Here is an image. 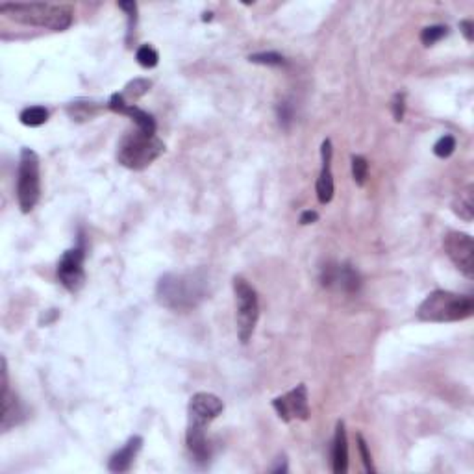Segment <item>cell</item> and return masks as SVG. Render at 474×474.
Masks as SVG:
<instances>
[{
    "instance_id": "f546056e",
    "label": "cell",
    "mask_w": 474,
    "mask_h": 474,
    "mask_svg": "<svg viewBox=\"0 0 474 474\" xmlns=\"http://www.w3.org/2000/svg\"><path fill=\"white\" fill-rule=\"evenodd\" d=\"M317 219H319L317 211L306 209V211H302V215H300V224H313L317 223Z\"/></svg>"
},
{
    "instance_id": "7a4b0ae2",
    "label": "cell",
    "mask_w": 474,
    "mask_h": 474,
    "mask_svg": "<svg viewBox=\"0 0 474 474\" xmlns=\"http://www.w3.org/2000/svg\"><path fill=\"white\" fill-rule=\"evenodd\" d=\"M0 11L11 21L54 32L67 30L73 25L74 15L69 6L45 2H4L0 4Z\"/></svg>"
},
{
    "instance_id": "603a6c76",
    "label": "cell",
    "mask_w": 474,
    "mask_h": 474,
    "mask_svg": "<svg viewBox=\"0 0 474 474\" xmlns=\"http://www.w3.org/2000/svg\"><path fill=\"white\" fill-rule=\"evenodd\" d=\"M454 151H456V137L448 136V134L443 137H439L438 143L433 145V154L438 158H443V160L448 156H452Z\"/></svg>"
},
{
    "instance_id": "8992f818",
    "label": "cell",
    "mask_w": 474,
    "mask_h": 474,
    "mask_svg": "<svg viewBox=\"0 0 474 474\" xmlns=\"http://www.w3.org/2000/svg\"><path fill=\"white\" fill-rule=\"evenodd\" d=\"M234 293H235V319H237V335L241 343H249L254 334L256 324L260 319V300L254 287L243 277L234 278Z\"/></svg>"
},
{
    "instance_id": "2e32d148",
    "label": "cell",
    "mask_w": 474,
    "mask_h": 474,
    "mask_svg": "<svg viewBox=\"0 0 474 474\" xmlns=\"http://www.w3.org/2000/svg\"><path fill=\"white\" fill-rule=\"evenodd\" d=\"M454 214L458 215L459 219H463L465 223H470L474 219V186L469 183L463 189H459L456 198L452 202Z\"/></svg>"
},
{
    "instance_id": "e0dca14e",
    "label": "cell",
    "mask_w": 474,
    "mask_h": 474,
    "mask_svg": "<svg viewBox=\"0 0 474 474\" xmlns=\"http://www.w3.org/2000/svg\"><path fill=\"white\" fill-rule=\"evenodd\" d=\"M100 111V104L93 102V100L89 99H78L71 102L67 106V113L69 117L76 123H84V120H91L95 115Z\"/></svg>"
},
{
    "instance_id": "1f68e13d",
    "label": "cell",
    "mask_w": 474,
    "mask_h": 474,
    "mask_svg": "<svg viewBox=\"0 0 474 474\" xmlns=\"http://www.w3.org/2000/svg\"><path fill=\"white\" fill-rule=\"evenodd\" d=\"M211 17H214V13H211V11H206L202 17V21H211Z\"/></svg>"
},
{
    "instance_id": "7c38bea8",
    "label": "cell",
    "mask_w": 474,
    "mask_h": 474,
    "mask_svg": "<svg viewBox=\"0 0 474 474\" xmlns=\"http://www.w3.org/2000/svg\"><path fill=\"white\" fill-rule=\"evenodd\" d=\"M332 141L324 139L323 146H321V158H323V167L319 172L317 178V198L321 204H330L334 198V174H332Z\"/></svg>"
},
{
    "instance_id": "5b68a950",
    "label": "cell",
    "mask_w": 474,
    "mask_h": 474,
    "mask_svg": "<svg viewBox=\"0 0 474 474\" xmlns=\"http://www.w3.org/2000/svg\"><path fill=\"white\" fill-rule=\"evenodd\" d=\"M41 198V165L32 148H22L17 167V202L22 214L36 208Z\"/></svg>"
},
{
    "instance_id": "83f0119b",
    "label": "cell",
    "mask_w": 474,
    "mask_h": 474,
    "mask_svg": "<svg viewBox=\"0 0 474 474\" xmlns=\"http://www.w3.org/2000/svg\"><path fill=\"white\" fill-rule=\"evenodd\" d=\"M391 110H393V117H395V120L400 123V120L404 119V111H406V95L396 93L395 99H393V106H391Z\"/></svg>"
},
{
    "instance_id": "52a82bcc",
    "label": "cell",
    "mask_w": 474,
    "mask_h": 474,
    "mask_svg": "<svg viewBox=\"0 0 474 474\" xmlns=\"http://www.w3.org/2000/svg\"><path fill=\"white\" fill-rule=\"evenodd\" d=\"M85 245L84 237L80 235L78 245L74 249H69L63 252L62 260L57 261V280L62 281V286L71 293L80 291L85 284Z\"/></svg>"
},
{
    "instance_id": "9c48e42d",
    "label": "cell",
    "mask_w": 474,
    "mask_h": 474,
    "mask_svg": "<svg viewBox=\"0 0 474 474\" xmlns=\"http://www.w3.org/2000/svg\"><path fill=\"white\" fill-rule=\"evenodd\" d=\"M224 410V404L214 393H197L191 396L188 407V430H200L206 432L209 422L219 417Z\"/></svg>"
},
{
    "instance_id": "30bf717a",
    "label": "cell",
    "mask_w": 474,
    "mask_h": 474,
    "mask_svg": "<svg viewBox=\"0 0 474 474\" xmlns=\"http://www.w3.org/2000/svg\"><path fill=\"white\" fill-rule=\"evenodd\" d=\"M272 407L277 410L278 417L284 422L291 421H307L309 419V400H307V387L298 384L286 395L277 396L272 400Z\"/></svg>"
},
{
    "instance_id": "484cf974",
    "label": "cell",
    "mask_w": 474,
    "mask_h": 474,
    "mask_svg": "<svg viewBox=\"0 0 474 474\" xmlns=\"http://www.w3.org/2000/svg\"><path fill=\"white\" fill-rule=\"evenodd\" d=\"M358 450H360V456H361V461H363V467L367 473H375V467H372V456H370L369 452V445H367V441L363 439V435H360L358 433Z\"/></svg>"
},
{
    "instance_id": "9a60e30c",
    "label": "cell",
    "mask_w": 474,
    "mask_h": 474,
    "mask_svg": "<svg viewBox=\"0 0 474 474\" xmlns=\"http://www.w3.org/2000/svg\"><path fill=\"white\" fill-rule=\"evenodd\" d=\"M332 470L335 474H344L349 470V441L343 421L337 422L332 441Z\"/></svg>"
},
{
    "instance_id": "ba28073f",
    "label": "cell",
    "mask_w": 474,
    "mask_h": 474,
    "mask_svg": "<svg viewBox=\"0 0 474 474\" xmlns=\"http://www.w3.org/2000/svg\"><path fill=\"white\" fill-rule=\"evenodd\" d=\"M447 256L465 278H474V241L463 232H448L443 239Z\"/></svg>"
},
{
    "instance_id": "7402d4cb",
    "label": "cell",
    "mask_w": 474,
    "mask_h": 474,
    "mask_svg": "<svg viewBox=\"0 0 474 474\" xmlns=\"http://www.w3.org/2000/svg\"><path fill=\"white\" fill-rule=\"evenodd\" d=\"M369 176V162L363 156H352V178L358 186H365Z\"/></svg>"
},
{
    "instance_id": "f1b7e54d",
    "label": "cell",
    "mask_w": 474,
    "mask_h": 474,
    "mask_svg": "<svg viewBox=\"0 0 474 474\" xmlns=\"http://www.w3.org/2000/svg\"><path fill=\"white\" fill-rule=\"evenodd\" d=\"M459 30H461V34L465 36V39L467 41H473L474 39V25L473 21H469V19H465V21L459 22Z\"/></svg>"
},
{
    "instance_id": "6da1fadb",
    "label": "cell",
    "mask_w": 474,
    "mask_h": 474,
    "mask_svg": "<svg viewBox=\"0 0 474 474\" xmlns=\"http://www.w3.org/2000/svg\"><path fill=\"white\" fill-rule=\"evenodd\" d=\"M209 274L204 269L167 272L158 280L156 300L171 312L186 313L208 298Z\"/></svg>"
},
{
    "instance_id": "8fae6325",
    "label": "cell",
    "mask_w": 474,
    "mask_h": 474,
    "mask_svg": "<svg viewBox=\"0 0 474 474\" xmlns=\"http://www.w3.org/2000/svg\"><path fill=\"white\" fill-rule=\"evenodd\" d=\"M321 284L332 291L354 295V293L360 291L361 277L360 272L349 263H328V265L323 267Z\"/></svg>"
},
{
    "instance_id": "4fadbf2b",
    "label": "cell",
    "mask_w": 474,
    "mask_h": 474,
    "mask_svg": "<svg viewBox=\"0 0 474 474\" xmlns=\"http://www.w3.org/2000/svg\"><path fill=\"white\" fill-rule=\"evenodd\" d=\"M108 108L115 113H123L128 115L134 123H136V128L143 132H148V134H156V120L152 117L151 113H146L145 110H141L137 108L136 104H128L125 99H123V95L115 93L111 95L110 102H108Z\"/></svg>"
},
{
    "instance_id": "cb8c5ba5",
    "label": "cell",
    "mask_w": 474,
    "mask_h": 474,
    "mask_svg": "<svg viewBox=\"0 0 474 474\" xmlns=\"http://www.w3.org/2000/svg\"><path fill=\"white\" fill-rule=\"evenodd\" d=\"M252 63H260V65H269V67H280L286 63L284 56L278 53H260V54H252L249 57Z\"/></svg>"
},
{
    "instance_id": "5bb4252c",
    "label": "cell",
    "mask_w": 474,
    "mask_h": 474,
    "mask_svg": "<svg viewBox=\"0 0 474 474\" xmlns=\"http://www.w3.org/2000/svg\"><path fill=\"white\" fill-rule=\"evenodd\" d=\"M141 447H143V438L141 435H132L123 448H119L108 461V469L111 473H128L132 469V465L136 461L137 454H139Z\"/></svg>"
},
{
    "instance_id": "ffe728a7",
    "label": "cell",
    "mask_w": 474,
    "mask_h": 474,
    "mask_svg": "<svg viewBox=\"0 0 474 474\" xmlns=\"http://www.w3.org/2000/svg\"><path fill=\"white\" fill-rule=\"evenodd\" d=\"M448 34V28L445 25H432L421 32V43L424 47H432L438 41H441Z\"/></svg>"
},
{
    "instance_id": "d4e9b609",
    "label": "cell",
    "mask_w": 474,
    "mask_h": 474,
    "mask_svg": "<svg viewBox=\"0 0 474 474\" xmlns=\"http://www.w3.org/2000/svg\"><path fill=\"white\" fill-rule=\"evenodd\" d=\"M293 119H295V108H293L291 102H286V100L280 102L278 104V120H280V125L284 128H289Z\"/></svg>"
},
{
    "instance_id": "3957f363",
    "label": "cell",
    "mask_w": 474,
    "mask_h": 474,
    "mask_svg": "<svg viewBox=\"0 0 474 474\" xmlns=\"http://www.w3.org/2000/svg\"><path fill=\"white\" fill-rule=\"evenodd\" d=\"M473 313L474 298L470 295L438 289L422 300L417 317L424 323H458L473 317Z\"/></svg>"
},
{
    "instance_id": "d6986e66",
    "label": "cell",
    "mask_w": 474,
    "mask_h": 474,
    "mask_svg": "<svg viewBox=\"0 0 474 474\" xmlns=\"http://www.w3.org/2000/svg\"><path fill=\"white\" fill-rule=\"evenodd\" d=\"M151 80H145V78H136L134 82H130V84H126L125 91H123V99L128 102V104H132V102H136L137 99H141L143 95L148 93V89H151Z\"/></svg>"
},
{
    "instance_id": "44dd1931",
    "label": "cell",
    "mask_w": 474,
    "mask_h": 474,
    "mask_svg": "<svg viewBox=\"0 0 474 474\" xmlns=\"http://www.w3.org/2000/svg\"><path fill=\"white\" fill-rule=\"evenodd\" d=\"M136 60L141 67L152 69V67H156L158 62H160V54H158L156 48H152L151 45H143V47L137 48Z\"/></svg>"
},
{
    "instance_id": "4dcf8cb0",
    "label": "cell",
    "mask_w": 474,
    "mask_h": 474,
    "mask_svg": "<svg viewBox=\"0 0 474 474\" xmlns=\"http://www.w3.org/2000/svg\"><path fill=\"white\" fill-rule=\"evenodd\" d=\"M271 473H287V463H286V459L281 458L280 463H278L277 467H272Z\"/></svg>"
},
{
    "instance_id": "277c9868",
    "label": "cell",
    "mask_w": 474,
    "mask_h": 474,
    "mask_svg": "<svg viewBox=\"0 0 474 474\" xmlns=\"http://www.w3.org/2000/svg\"><path fill=\"white\" fill-rule=\"evenodd\" d=\"M165 152L163 143L156 134H148L139 128L128 132L117 145V162L132 171H143L156 162Z\"/></svg>"
},
{
    "instance_id": "ac0fdd59",
    "label": "cell",
    "mask_w": 474,
    "mask_h": 474,
    "mask_svg": "<svg viewBox=\"0 0 474 474\" xmlns=\"http://www.w3.org/2000/svg\"><path fill=\"white\" fill-rule=\"evenodd\" d=\"M19 119L25 126H30V128H36V126L45 125L48 120V110L43 108V106H30L27 110H22Z\"/></svg>"
},
{
    "instance_id": "4316f807",
    "label": "cell",
    "mask_w": 474,
    "mask_h": 474,
    "mask_svg": "<svg viewBox=\"0 0 474 474\" xmlns=\"http://www.w3.org/2000/svg\"><path fill=\"white\" fill-rule=\"evenodd\" d=\"M119 8L125 10L126 15H128V36H132L137 22V4L136 2H119Z\"/></svg>"
}]
</instances>
